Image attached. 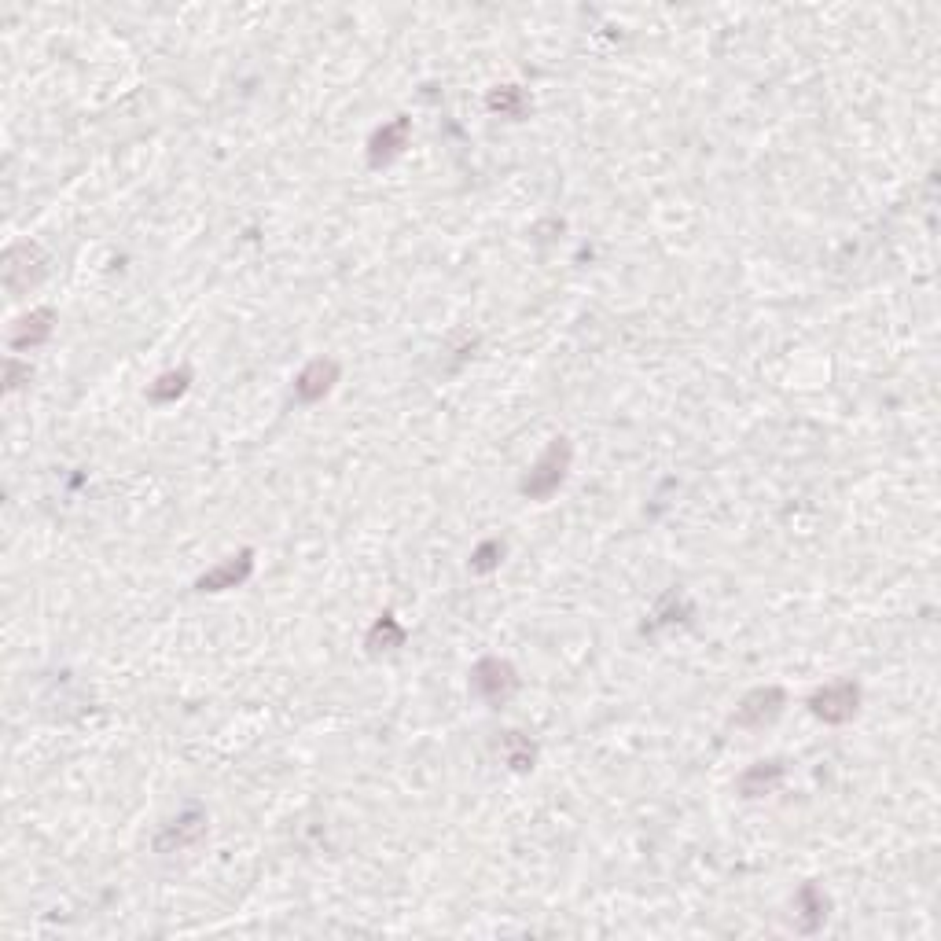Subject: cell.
I'll use <instances>...</instances> for the list:
<instances>
[{
	"label": "cell",
	"instance_id": "cell-1",
	"mask_svg": "<svg viewBox=\"0 0 941 941\" xmlns=\"http://www.w3.org/2000/svg\"><path fill=\"white\" fill-rule=\"evenodd\" d=\"M567 471H570V445H567V438H556V442L548 445V453L530 467V475L522 478V493L533 500L552 497V493L563 486Z\"/></svg>",
	"mask_w": 941,
	"mask_h": 941
},
{
	"label": "cell",
	"instance_id": "cell-10",
	"mask_svg": "<svg viewBox=\"0 0 941 941\" xmlns=\"http://www.w3.org/2000/svg\"><path fill=\"white\" fill-rule=\"evenodd\" d=\"M203 831H206V820L199 817V813H192V817H181V820H173V828L159 839V850H162V853L184 850V846H192V842L203 839Z\"/></svg>",
	"mask_w": 941,
	"mask_h": 941
},
{
	"label": "cell",
	"instance_id": "cell-8",
	"mask_svg": "<svg viewBox=\"0 0 941 941\" xmlns=\"http://www.w3.org/2000/svg\"><path fill=\"white\" fill-rule=\"evenodd\" d=\"M247 574H250V552H243V556H232L228 563H221V567H214L210 574H203V578H199V589L203 592L236 589Z\"/></svg>",
	"mask_w": 941,
	"mask_h": 941
},
{
	"label": "cell",
	"instance_id": "cell-6",
	"mask_svg": "<svg viewBox=\"0 0 941 941\" xmlns=\"http://www.w3.org/2000/svg\"><path fill=\"white\" fill-rule=\"evenodd\" d=\"M335 379H339V368H335V361H313L306 372L295 379L298 401H320V397H324L331 386H335Z\"/></svg>",
	"mask_w": 941,
	"mask_h": 941
},
{
	"label": "cell",
	"instance_id": "cell-11",
	"mask_svg": "<svg viewBox=\"0 0 941 941\" xmlns=\"http://www.w3.org/2000/svg\"><path fill=\"white\" fill-rule=\"evenodd\" d=\"M780 776H783V765L780 761H761V765H754V769L739 780V791L747 794V798H758V794H765V791H772L776 783H780Z\"/></svg>",
	"mask_w": 941,
	"mask_h": 941
},
{
	"label": "cell",
	"instance_id": "cell-13",
	"mask_svg": "<svg viewBox=\"0 0 941 941\" xmlns=\"http://www.w3.org/2000/svg\"><path fill=\"white\" fill-rule=\"evenodd\" d=\"M493 556H504V545H497V541L482 545L475 552V563H471V567H475V570H493V567H497V559H493Z\"/></svg>",
	"mask_w": 941,
	"mask_h": 941
},
{
	"label": "cell",
	"instance_id": "cell-12",
	"mask_svg": "<svg viewBox=\"0 0 941 941\" xmlns=\"http://www.w3.org/2000/svg\"><path fill=\"white\" fill-rule=\"evenodd\" d=\"M184 390H188V372H170L151 386V401H173V397H181Z\"/></svg>",
	"mask_w": 941,
	"mask_h": 941
},
{
	"label": "cell",
	"instance_id": "cell-5",
	"mask_svg": "<svg viewBox=\"0 0 941 941\" xmlns=\"http://www.w3.org/2000/svg\"><path fill=\"white\" fill-rule=\"evenodd\" d=\"M857 703H861L857 684H831V688L813 695V714L824 717V721H850L857 714Z\"/></svg>",
	"mask_w": 941,
	"mask_h": 941
},
{
	"label": "cell",
	"instance_id": "cell-2",
	"mask_svg": "<svg viewBox=\"0 0 941 941\" xmlns=\"http://www.w3.org/2000/svg\"><path fill=\"white\" fill-rule=\"evenodd\" d=\"M45 273H48V258L37 243H19V247H12L4 254V287H8L12 295L30 291Z\"/></svg>",
	"mask_w": 941,
	"mask_h": 941
},
{
	"label": "cell",
	"instance_id": "cell-7",
	"mask_svg": "<svg viewBox=\"0 0 941 941\" xmlns=\"http://www.w3.org/2000/svg\"><path fill=\"white\" fill-rule=\"evenodd\" d=\"M409 144V118H394L390 125H383L379 133L372 137V166H383V162H390L394 155H401V148Z\"/></svg>",
	"mask_w": 941,
	"mask_h": 941
},
{
	"label": "cell",
	"instance_id": "cell-9",
	"mask_svg": "<svg viewBox=\"0 0 941 941\" xmlns=\"http://www.w3.org/2000/svg\"><path fill=\"white\" fill-rule=\"evenodd\" d=\"M52 320H56V313H52V309H37V313L23 317V320H19V328L12 331V346H15V350L41 346V342L52 335Z\"/></svg>",
	"mask_w": 941,
	"mask_h": 941
},
{
	"label": "cell",
	"instance_id": "cell-4",
	"mask_svg": "<svg viewBox=\"0 0 941 941\" xmlns=\"http://www.w3.org/2000/svg\"><path fill=\"white\" fill-rule=\"evenodd\" d=\"M780 710H783L780 688H758V692H750L747 699L739 703L736 725L739 728H761V725H769V721H776Z\"/></svg>",
	"mask_w": 941,
	"mask_h": 941
},
{
	"label": "cell",
	"instance_id": "cell-3",
	"mask_svg": "<svg viewBox=\"0 0 941 941\" xmlns=\"http://www.w3.org/2000/svg\"><path fill=\"white\" fill-rule=\"evenodd\" d=\"M471 688H475L486 703L500 706V703H508L511 692L519 688V677H515V669H511L508 662L486 658V662H478L475 673H471Z\"/></svg>",
	"mask_w": 941,
	"mask_h": 941
}]
</instances>
